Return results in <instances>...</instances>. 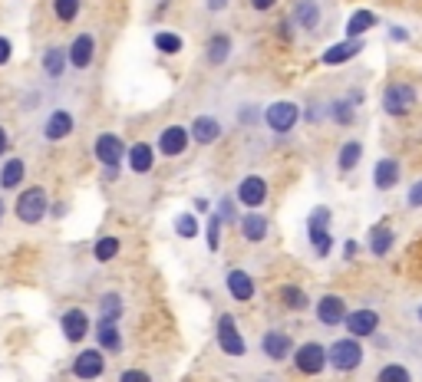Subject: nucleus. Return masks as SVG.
Wrapping results in <instances>:
<instances>
[{
  "mask_svg": "<svg viewBox=\"0 0 422 382\" xmlns=\"http://www.w3.org/2000/svg\"><path fill=\"white\" fill-rule=\"evenodd\" d=\"M17 218L23 221V224L43 221L46 218V188L33 185V188L20 191V198H17Z\"/></svg>",
  "mask_w": 422,
  "mask_h": 382,
  "instance_id": "f257e3e1",
  "label": "nucleus"
},
{
  "mask_svg": "<svg viewBox=\"0 0 422 382\" xmlns=\"http://www.w3.org/2000/svg\"><path fill=\"white\" fill-rule=\"evenodd\" d=\"M327 356H330L333 369H340V372H347V369H356L363 359V350L356 339H336L330 350H327Z\"/></svg>",
  "mask_w": 422,
  "mask_h": 382,
  "instance_id": "f03ea898",
  "label": "nucleus"
},
{
  "mask_svg": "<svg viewBox=\"0 0 422 382\" xmlns=\"http://www.w3.org/2000/svg\"><path fill=\"white\" fill-rule=\"evenodd\" d=\"M412 103H416V89L403 86V83H392V86H386V92H383V109H386L390 116H403V112H409Z\"/></svg>",
  "mask_w": 422,
  "mask_h": 382,
  "instance_id": "7ed1b4c3",
  "label": "nucleus"
},
{
  "mask_svg": "<svg viewBox=\"0 0 422 382\" xmlns=\"http://www.w3.org/2000/svg\"><path fill=\"white\" fill-rule=\"evenodd\" d=\"M294 359H297V369H301V372L316 376V372L323 369V363H327V350H323L320 343H303Z\"/></svg>",
  "mask_w": 422,
  "mask_h": 382,
  "instance_id": "20e7f679",
  "label": "nucleus"
},
{
  "mask_svg": "<svg viewBox=\"0 0 422 382\" xmlns=\"http://www.w3.org/2000/svg\"><path fill=\"white\" fill-rule=\"evenodd\" d=\"M297 116H301V109L294 103H274L268 109V125H271L274 132H290L297 125Z\"/></svg>",
  "mask_w": 422,
  "mask_h": 382,
  "instance_id": "39448f33",
  "label": "nucleus"
},
{
  "mask_svg": "<svg viewBox=\"0 0 422 382\" xmlns=\"http://www.w3.org/2000/svg\"><path fill=\"white\" fill-rule=\"evenodd\" d=\"M103 353L99 350H83V353L76 356V363H73V376L76 379H99L103 376Z\"/></svg>",
  "mask_w": 422,
  "mask_h": 382,
  "instance_id": "423d86ee",
  "label": "nucleus"
},
{
  "mask_svg": "<svg viewBox=\"0 0 422 382\" xmlns=\"http://www.w3.org/2000/svg\"><path fill=\"white\" fill-rule=\"evenodd\" d=\"M122 155H125V148H122V139L112 132H103L99 139H96V159L103 165H109V168H116V165L122 162Z\"/></svg>",
  "mask_w": 422,
  "mask_h": 382,
  "instance_id": "0eeeda50",
  "label": "nucleus"
},
{
  "mask_svg": "<svg viewBox=\"0 0 422 382\" xmlns=\"http://www.w3.org/2000/svg\"><path fill=\"white\" fill-rule=\"evenodd\" d=\"M218 343H221V350L228 356H241L244 353V336L238 333V326L231 316H221L218 320Z\"/></svg>",
  "mask_w": 422,
  "mask_h": 382,
  "instance_id": "6e6552de",
  "label": "nucleus"
},
{
  "mask_svg": "<svg viewBox=\"0 0 422 382\" xmlns=\"http://www.w3.org/2000/svg\"><path fill=\"white\" fill-rule=\"evenodd\" d=\"M264 198H268V181H264V178L248 175L241 185H238V201H244L248 208L264 205Z\"/></svg>",
  "mask_w": 422,
  "mask_h": 382,
  "instance_id": "1a4fd4ad",
  "label": "nucleus"
},
{
  "mask_svg": "<svg viewBox=\"0 0 422 382\" xmlns=\"http://www.w3.org/2000/svg\"><path fill=\"white\" fill-rule=\"evenodd\" d=\"M188 139H192V135L185 132L181 125H168L165 132L159 135V152H162V155H168V159H172V155H181V152H185V145H188Z\"/></svg>",
  "mask_w": 422,
  "mask_h": 382,
  "instance_id": "9d476101",
  "label": "nucleus"
},
{
  "mask_svg": "<svg viewBox=\"0 0 422 382\" xmlns=\"http://www.w3.org/2000/svg\"><path fill=\"white\" fill-rule=\"evenodd\" d=\"M86 333H90V316L83 310H66L63 313V336L70 343H79Z\"/></svg>",
  "mask_w": 422,
  "mask_h": 382,
  "instance_id": "9b49d317",
  "label": "nucleus"
},
{
  "mask_svg": "<svg viewBox=\"0 0 422 382\" xmlns=\"http://www.w3.org/2000/svg\"><path fill=\"white\" fill-rule=\"evenodd\" d=\"M316 316H320V323L327 326H340L343 323V316H347V307H343V296H323L320 303H316Z\"/></svg>",
  "mask_w": 422,
  "mask_h": 382,
  "instance_id": "f8f14e48",
  "label": "nucleus"
},
{
  "mask_svg": "<svg viewBox=\"0 0 422 382\" xmlns=\"http://www.w3.org/2000/svg\"><path fill=\"white\" fill-rule=\"evenodd\" d=\"M92 53H96V43H92L90 33H79L73 40V46H70V63H73L76 70H86L92 63Z\"/></svg>",
  "mask_w": 422,
  "mask_h": 382,
  "instance_id": "ddd939ff",
  "label": "nucleus"
},
{
  "mask_svg": "<svg viewBox=\"0 0 422 382\" xmlns=\"http://www.w3.org/2000/svg\"><path fill=\"white\" fill-rule=\"evenodd\" d=\"M73 132V116L66 112V109H57L53 116L46 119V129L43 135L50 139V142H60V139H66V135Z\"/></svg>",
  "mask_w": 422,
  "mask_h": 382,
  "instance_id": "4468645a",
  "label": "nucleus"
},
{
  "mask_svg": "<svg viewBox=\"0 0 422 382\" xmlns=\"http://www.w3.org/2000/svg\"><path fill=\"white\" fill-rule=\"evenodd\" d=\"M343 320H347V330L353 333V336H370L379 323L373 310H356V313H350V316H343Z\"/></svg>",
  "mask_w": 422,
  "mask_h": 382,
  "instance_id": "2eb2a0df",
  "label": "nucleus"
},
{
  "mask_svg": "<svg viewBox=\"0 0 422 382\" xmlns=\"http://www.w3.org/2000/svg\"><path fill=\"white\" fill-rule=\"evenodd\" d=\"M261 350L271 356V359H284L294 346H290V336L287 333H277V330H271V333H264V339H261Z\"/></svg>",
  "mask_w": 422,
  "mask_h": 382,
  "instance_id": "dca6fc26",
  "label": "nucleus"
},
{
  "mask_svg": "<svg viewBox=\"0 0 422 382\" xmlns=\"http://www.w3.org/2000/svg\"><path fill=\"white\" fill-rule=\"evenodd\" d=\"M96 336H99V346H103V350H109V353H122V336H119V330H116V320H99Z\"/></svg>",
  "mask_w": 422,
  "mask_h": 382,
  "instance_id": "f3484780",
  "label": "nucleus"
},
{
  "mask_svg": "<svg viewBox=\"0 0 422 382\" xmlns=\"http://www.w3.org/2000/svg\"><path fill=\"white\" fill-rule=\"evenodd\" d=\"M218 135H221V125H218L211 116H198L195 119V125H192V139H198L201 145H211Z\"/></svg>",
  "mask_w": 422,
  "mask_h": 382,
  "instance_id": "a211bd4d",
  "label": "nucleus"
},
{
  "mask_svg": "<svg viewBox=\"0 0 422 382\" xmlns=\"http://www.w3.org/2000/svg\"><path fill=\"white\" fill-rule=\"evenodd\" d=\"M228 290H231L234 300H251L254 296V283H251V277L244 270H231L228 274Z\"/></svg>",
  "mask_w": 422,
  "mask_h": 382,
  "instance_id": "6ab92c4d",
  "label": "nucleus"
},
{
  "mask_svg": "<svg viewBox=\"0 0 422 382\" xmlns=\"http://www.w3.org/2000/svg\"><path fill=\"white\" fill-rule=\"evenodd\" d=\"M360 50H363L360 40H350V43H336V46H330V50L323 53V63H327V66H340V63H347L350 57H356Z\"/></svg>",
  "mask_w": 422,
  "mask_h": 382,
  "instance_id": "aec40b11",
  "label": "nucleus"
},
{
  "mask_svg": "<svg viewBox=\"0 0 422 382\" xmlns=\"http://www.w3.org/2000/svg\"><path fill=\"white\" fill-rule=\"evenodd\" d=\"M23 175H27V165H23V159H10V162L3 165V172H0V188L14 191L17 185L23 181Z\"/></svg>",
  "mask_w": 422,
  "mask_h": 382,
  "instance_id": "412c9836",
  "label": "nucleus"
},
{
  "mask_svg": "<svg viewBox=\"0 0 422 382\" xmlns=\"http://www.w3.org/2000/svg\"><path fill=\"white\" fill-rule=\"evenodd\" d=\"M129 165H132V172H139V175H145L152 168V148L145 145V142H139V145L129 148Z\"/></svg>",
  "mask_w": 422,
  "mask_h": 382,
  "instance_id": "4be33fe9",
  "label": "nucleus"
},
{
  "mask_svg": "<svg viewBox=\"0 0 422 382\" xmlns=\"http://www.w3.org/2000/svg\"><path fill=\"white\" fill-rule=\"evenodd\" d=\"M396 181H399V165L392 159H383L376 165V188H392Z\"/></svg>",
  "mask_w": 422,
  "mask_h": 382,
  "instance_id": "5701e85b",
  "label": "nucleus"
},
{
  "mask_svg": "<svg viewBox=\"0 0 422 382\" xmlns=\"http://www.w3.org/2000/svg\"><path fill=\"white\" fill-rule=\"evenodd\" d=\"M241 231H244L248 241H264V234H268V221L261 218V214H244Z\"/></svg>",
  "mask_w": 422,
  "mask_h": 382,
  "instance_id": "b1692460",
  "label": "nucleus"
},
{
  "mask_svg": "<svg viewBox=\"0 0 422 382\" xmlns=\"http://www.w3.org/2000/svg\"><path fill=\"white\" fill-rule=\"evenodd\" d=\"M376 23V17L370 14V10H356V14L350 17V23H347V33L353 37V40H360V33H366V30Z\"/></svg>",
  "mask_w": 422,
  "mask_h": 382,
  "instance_id": "393cba45",
  "label": "nucleus"
},
{
  "mask_svg": "<svg viewBox=\"0 0 422 382\" xmlns=\"http://www.w3.org/2000/svg\"><path fill=\"white\" fill-rule=\"evenodd\" d=\"M92 254H96V261H112L116 254H119V237H99L96 241V248H92Z\"/></svg>",
  "mask_w": 422,
  "mask_h": 382,
  "instance_id": "a878e982",
  "label": "nucleus"
},
{
  "mask_svg": "<svg viewBox=\"0 0 422 382\" xmlns=\"http://www.w3.org/2000/svg\"><path fill=\"white\" fill-rule=\"evenodd\" d=\"M228 53H231V40H228L225 33H218V37L208 43V59L211 63H225Z\"/></svg>",
  "mask_w": 422,
  "mask_h": 382,
  "instance_id": "bb28decb",
  "label": "nucleus"
},
{
  "mask_svg": "<svg viewBox=\"0 0 422 382\" xmlns=\"http://www.w3.org/2000/svg\"><path fill=\"white\" fill-rule=\"evenodd\" d=\"M392 241H396V234H392V231L386 228V224H379V228H373V237H370V244H373V250H376V254H386Z\"/></svg>",
  "mask_w": 422,
  "mask_h": 382,
  "instance_id": "cd10ccee",
  "label": "nucleus"
},
{
  "mask_svg": "<svg viewBox=\"0 0 422 382\" xmlns=\"http://www.w3.org/2000/svg\"><path fill=\"white\" fill-rule=\"evenodd\" d=\"M360 155H363L360 142H347V145H343V152H340V168H343V172H350V168H356V162H360Z\"/></svg>",
  "mask_w": 422,
  "mask_h": 382,
  "instance_id": "c85d7f7f",
  "label": "nucleus"
},
{
  "mask_svg": "<svg viewBox=\"0 0 422 382\" xmlns=\"http://www.w3.org/2000/svg\"><path fill=\"white\" fill-rule=\"evenodd\" d=\"M155 46H159L162 53H179V50H181V37H179V33H168V30H162V33H155Z\"/></svg>",
  "mask_w": 422,
  "mask_h": 382,
  "instance_id": "c756f323",
  "label": "nucleus"
},
{
  "mask_svg": "<svg viewBox=\"0 0 422 382\" xmlns=\"http://www.w3.org/2000/svg\"><path fill=\"white\" fill-rule=\"evenodd\" d=\"M63 66H66V57H63V50H50V53H46V59H43V70L50 76H60Z\"/></svg>",
  "mask_w": 422,
  "mask_h": 382,
  "instance_id": "7c9ffc66",
  "label": "nucleus"
},
{
  "mask_svg": "<svg viewBox=\"0 0 422 382\" xmlns=\"http://www.w3.org/2000/svg\"><path fill=\"white\" fill-rule=\"evenodd\" d=\"M281 296H284L287 307H294V310H303V307H307V294H303L301 287H284V290H281Z\"/></svg>",
  "mask_w": 422,
  "mask_h": 382,
  "instance_id": "2f4dec72",
  "label": "nucleus"
},
{
  "mask_svg": "<svg viewBox=\"0 0 422 382\" xmlns=\"http://www.w3.org/2000/svg\"><path fill=\"white\" fill-rule=\"evenodd\" d=\"M53 10H57V17H60V20H66V23H70V20L79 14V0H53Z\"/></svg>",
  "mask_w": 422,
  "mask_h": 382,
  "instance_id": "473e14b6",
  "label": "nucleus"
},
{
  "mask_svg": "<svg viewBox=\"0 0 422 382\" xmlns=\"http://www.w3.org/2000/svg\"><path fill=\"white\" fill-rule=\"evenodd\" d=\"M99 307H103V320H116V316L122 313V300L116 294H106Z\"/></svg>",
  "mask_w": 422,
  "mask_h": 382,
  "instance_id": "72a5a7b5",
  "label": "nucleus"
},
{
  "mask_svg": "<svg viewBox=\"0 0 422 382\" xmlns=\"http://www.w3.org/2000/svg\"><path fill=\"white\" fill-rule=\"evenodd\" d=\"M379 382H409V369L406 366H386L383 372H379Z\"/></svg>",
  "mask_w": 422,
  "mask_h": 382,
  "instance_id": "f704fd0d",
  "label": "nucleus"
},
{
  "mask_svg": "<svg viewBox=\"0 0 422 382\" xmlns=\"http://www.w3.org/2000/svg\"><path fill=\"white\" fill-rule=\"evenodd\" d=\"M327 221H330V211H327V208H316L314 214H310V237L323 234V231H327Z\"/></svg>",
  "mask_w": 422,
  "mask_h": 382,
  "instance_id": "c9c22d12",
  "label": "nucleus"
},
{
  "mask_svg": "<svg viewBox=\"0 0 422 382\" xmlns=\"http://www.w3.org/2000/svg\"><path fill=\"white\" fill-rule=\"evenodd\" d=\"M175 231H179L181 237H195L198 234V221L192 218V214H181V218L175 221Z\"/></svg>",
  "mask_w": 422,
  "mask_h": 382,
  "instance_id": "e433bc0d",
  "label": "nucleus"
},
{
  "mask_svg": "<svg viewBox=\"0 0 422 382\" xmlns=\"http://www.w3.org/2000/svg\"><path fill=\"white\" fill-rule=\"evenodd\" d=\"M316 20H320V10H316V3H301V23H303V27L314 30Z\"/></svg>",
  "mask_w": 422,
  "mask_h": 382,
  "instance_id": "4c0bfd02",
  "label": "nucleus"
},
{
  "mask_svg": "<svg viewBox=\"0 0 422 382\" xmlns=\"http://www.w3.org/2000/svg\"><path fill=\"white\" fill-rule=\"evenodd\" d=\"M310 241H314V250L320 254V257H327V254H330V244H333V241H330V234H327V231H323V234H314Z\"/></svg>",
  "mask_w": 422,
  "mask_h": 382,
  "instance_id": "58836bf2",
  "label": "nucleus"
},
{
  "mask_svg": "<svg viewBox=\"0 0 422 382\" xmlns=\"http://www.w3.org/2000/svg\"><path fill=\"white\" fill-rule=\"evenodd\" d=\"M119 382H152L149 372H142V369H125L119 376Z\"/></svg>",
  "mask_w": 422,
  "mask_h": 382,
  "instance_id": "ea45409f",
  "label": "nucleus"
},
{
  "mask_svg": "<svg viewBox=\"0 0 422 382\" xmlns=\"http://www.w3.org/2000/svg\"><path fill=\"white\" fill-rule=\"evenodd\" d=\"M218 221L221 218H214V214H211V221H208V248L211 250L218 248Z\"/></svg>",
  "mask_w": 422,
  "mask_h": 382,
  "instance_id": "a19ab883",
  "label": "nucleus"
},
{
  "mask_svg": "<svg viewBox=\"0 0 422 382\" xmlns=\"http://www.w3.org/2000/svg\"><path fill=\"white\" fill-rule=\"evenodd\" d=\"M10 57H14V46H10L7 37H0V66H3V63H10Z\"/></svg>",
  "mask_w": 422,
  "mask_h": 382,
  "instance_id": "79ce46f5",
  "label": "nucleus"
},
{
  "mask_svg": "<svg viewBox=\"0 0 422 382\" xmlns=\"http://www.w3.org/2000/svg\"><path fill=\"white\" fill-rule=\"evenodd\" d=\"M409 205H412V208L422 205V181H419V185H412V191H409Z\"/></svg>",
  "mask_w": 422,
  "mask_h": 382,
  "instance_id": "37998d69",
  "label": "nucleus"
},
{
  "mask_svg": "<svg viewBox=\"0 0 422 382\" xmlns=\"http://www.w3.org/2000/svg\"><path fill=\"white\" fill-rule=\"evenodd\" d=\"M251 3H254L257 10H268V7H274V0H251Z\"/></svg>",
  "mask_w": 422,
  "mask_h": 382,
  "instance_id": "c03bdc74",
  "label": "nucleus"
},
{
  "mask_svg": "<svg viewBox=\"0 0 422 382\" xmlns=\"http://www.w3.org/2000/svg\"><path fill=\"white\" fill-rule=\"evenodd\" d=\"M7 145H10V139H7V132H3V129H0V155H3V152H7Z\"/></svg>",
  "mask_w": 422,
  "mask_h": 382,
  "instance_id": "a18cd8bd",
  "label": "nucleus"
},
{
  "mask_svg": "<svg viewBox=\"0 0 422 382\" xmlns=\"http://www.w3.org/2000/svg\"><path fill=\"white\" fill-rule=\"evenodd\" d=\"M0 218H3V201H0Z\"/></svg>",
  "mask_w": 422,
  "mask_h": 382,
  "instance_id": "49530a36",
  "label": "nucleus"
},
{
  "mask_svg": "<svg viewBox=\"0 0 422 382\" xmlns=\"http://www.w3.org/2000/svg\"><path fill=\"white\" fill-rule=\"evenodd\" d=\"M419 320H422V307H419Z\"/></svg>",
  "mask_w": 422,
  "mask_h": 382,
  "instance_id": "de8ad7c7",
  "label": "nucleus"
}]
</instances>
